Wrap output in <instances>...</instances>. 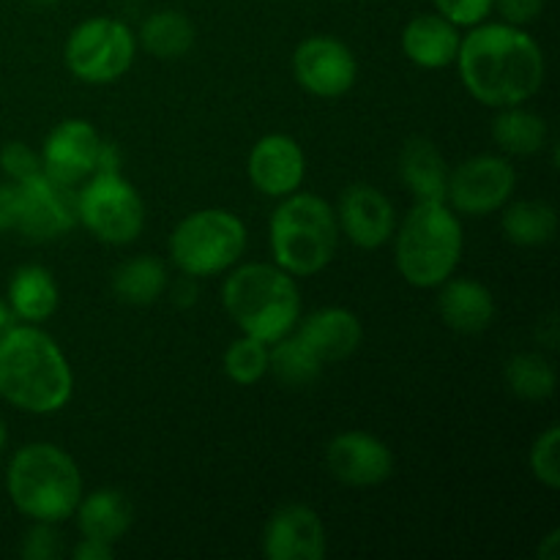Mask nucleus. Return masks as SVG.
I'll use <instances>...</instances> for the list:
<instances>
[{
    "label": "nucleus",
    "mask_w": 560,
    "mask_h": 560,
    "mask_svg": "<svg viewBox=\"0 0 560 560\" xmlns=\"http://www.w3.org/2000/svg\"><path fill=\"white\" fill-rule=\"evenodd\" d=\"M465 91L485 107L530 102L545 82V52L534 36L509 22H481L463 36L457 52Z\"/></svg>",
    "instance_id": "1"
},
{
    "label": "nucleus",
    "mask_w": 560,
    "mask_h": 560,
    "mask_svg": "<svg viewBox=\"0 0 560 560\" xmlns=\"http://www.w3.org/2000/svg\"><path fill=\"white\" fill-rule=\"evenodd\" d=\"M74 375L49 334L33 323L0 331V397L25 413L49 416L66 408Z\"/></svg>",
    "instance_id": "2"
},
{
    "label": "nucleus",
    "mask_w": 560,
    "mask_h": 560,
    "mask_svg": "<svg viewBox=\"0 0 560 560\" xmlns=\"http://www.w3.org/2000/svg\"><path fill=\"white\" fill-rule=\"evenodd\" d=\"M392 238L399 277L419 290L454 277L465 246L463 224L446 200H416Z\"/></svg>",
    "instance_id": "3"
},
{
    "label": "nucleus",
    "mask_w": 560,
    "mask_h": 560,
    "mask_svg": "<svg viewBox=\"0 0 560 560\" xmlns=\"http://www.w3.org/2000/svg\"><path fill=\"white\" fill-rule=\"evenodd\" d=\"M222 304L241 334L266 345L295 331L301 317L295 277L277 262H246L235 268L222 284Z\"/></svg>",
    "instance_id": "4"
},
{
    "label": "nucleus",
    "mask_w": 560,
    "mask_h": 560,
    "mask_svg": "<svg viewBox=\"0 0 560 560\" xmlns=\"http://www.w3.org/2000/svg\"><path fill=\"white\" fill-rule=\"evenodd\" d=\"M5 492L20 514L33 523L60 525L74 517L82 498V474L55 443H27L11 457Z\"/></svg>",
    "instance_id": "5"
},
{
    "label": "nucleus",
    "mask_w": 560,
    "mask_h": 560,
    "mask_svg": "<svg viewBox=\"0 0 560 560\" xmlns=\"http://www.w3.org/2000/svg\"><path fill=\"white\" fill-rule=\"evenodd\" d=\"M273 262L290 277H312L323 271L337 255L339 222L337 211L323 197L293 195L282 197L268 228Z\"/></svg>",
    "instance_id": "6"
},
{
    "label": "nucleus",
    "mask_w": 560,
    "mask_h": 560,
    "mask_svg": "<svg viewBox=\"0 0 560 560\" xmlns=\"http://www.w3.org/2000/svg\"><path fill=\"white\" fill-rule=\"evenodd\" d=\"M246 249V224L224 208H206L180 219L170 233V257L189 279L230 271Z\"/></svg>",
    "instance_id": "7"
},
{
    "label": "nucleus",
    "mask_w": 560,
    "mask_h": 560,
    "mask_svg": "<svg viewBox=\"0 0 560 560\" xmlns=\"http://www.w3.org/2000/svg\"><path fill=\"white\" fill-rule=\"evenodd\" d=\"M137 36L129 25L113 16H91L69 33L63 60L71 77L85 85H109L131 69Z\"/></svg>",
    "instance_id": "8"
},
{
    "label": "nucleus",
    "mask_w": 560,
    "mask_h": 560,
    "mask_svg": "<svg viewBox=\"0 0 560 560\" xmlns=\"http://www.w3.org/2000/svg\"><path fill=\"white\" fill-rule=\"evenodd\" d=\"M77 222L104 244L124 246L145 228V202L120 173H96L77 191Z\"/></svg>",
    "instance_id": "9"
},
{
    "label": "nucleus",
    "mask_w": 560,
    "mask_h": 560,
    "mask_svg": "<svg viewBox=\"0 0 560 560\" xmlns=\"http://www.w3.org/2000/svg\"><path fill=\"white\" fill-rule=\"evenodd\" d=\"M514 186L517 173L512 162L495 153H481L448 173L446 202L465 217H490L512 200Z\"/></svg>",
    "instance_id": "10"
},
{
    "label": "nucleus",
    "mask_w": 560,
    "mask_h": 560,
    "mask_svg": "<svg viewBox=\"0 0 560 560\" xmlns=\"http://www.w3.org/2000/svg\"><path fill=\"white\" fill-rule=\"evenodd\" d=\"M20 186V217L16 230L31 241H52L74 230L77 224V189L38 173Z\"/></svg>",
    "instance_id": "11"
},
{
    "label": "nucleus",
    "mask_w": 560,
    "mask_h": 560,
    "mask_svg": "<svg viewBox=\"0 0 560 560\" xmlns=\"http://www.w3.org/2000/svg\"><path fill=\"white\" fill-rule=\"evenodd\" d=\"M293 77L317 98H339L355 85L359 60L353 49L334 36H310L295 47Z\"/></svg>",
    "instance_id": "12"
},
{
    "label": "nucleus",
    "mask_w": 560,
    "mask_h": 560,
    "mask_svg": "<svg viewBox=\"0 0 560 560\" xmlns=\"http://www.w3.org/2000/svg\"><path fill=\"white\" fill-rule=\"evenodd\" d=\"M326 465L337 481L348 487H377L392 479L394 454L370 432H339L326 448Z\"/></svg>",
    "instance_id": "13"
},
{
    "label": "nucleus",
    "mask_w": 560,
    "mask_h": 560,
    "mask_svg": "<svg viewBox=\"0 0 560 560\" xmlns=\"http://www.w3.org/2000/svg\"><path fill=\"white\" fill-rule=\"evenodd\" d=\"M262 552L268 560H323L326 525L320 514L304 503L279 506L262 530Z\"/></svg>",
    "instance_id": "14"
},
{
    "label": "nucleus",
    "mask_w": 560,
    "mask_h": 560,
    "mask_svg": "<svg viewBox=\"0 0 560 560\" xmlns=\"http://www.w3.org/2000/svg\"><path fill=\"white\" fill-rule=\"evenodd\" d=\"M339 233L359 249H381L397 230V213L392 200L370 184H353L339 197Z\"/></svg>",
    "instance_id": "15"
},
{
    "label": "nucleus",
    "mask_w": 560,
    "mask_h": 560,
    "mask_svg": "<svg viewBox=\"0 0 560 560\" xmlns=\"http://www.w3.org/2000/svg\"><path fill=\"white\" fill-rule=\"evenodd\" d=\"M246 173L260 195L282 200L304 184L306 156L299 140H293L290 135H266L249 151Z\"/></svg>",
    "instance_id": "16"
},
{
    "label": "nucleus",
    "mask_w": 560,
    "mask_h": 560,
    "mask_svg": "<svg viewBox=\"0 0 560 560\" xmlns=\"http://www.w3.org/2000/svg\"><path fill=\"white\" fill-rule=\"evenodd\" d=\"M102 135L88 120L69 118L55 126L42 145V167L55 180L77 186L96 170Z\"/></svg>",
    "instance_id": "17"
},
{
    "label": "nucleus",
    "mask_w": 560,
    "mask_h": 560,
    "mask_svg": "<svg viewBox=\"0 0 560 560\" xmlns=\"http://www.w3.org/2000/svg\"><path fill=\"white\" fill-rule=\"evenodd\" d=\"M295 334L310 345V350L323 364L350 359L364 339L361 320L345 306H326V310L312 312L306 320H301Z\"/></svg>",
    "instance_id": "18"
},
{
    "label": "nucleus",
    "mask_w": 560,
    "mask_h": 560,
    "mask_svg": "<svg viewBox=\"0 0 560 560\" xmlns=\"http://www.w3.org/2000/svg\"><path fill=\"white\" fill-rule=\"evenodd\" d=\"M441 320L457 334H481L495 320V299L490 288L476 279H452L441 284L438 295Z\"/></svg>",
    "instance_id": "19"
},
{
    "label": "nucleus",
    "mask_w": 560,
    "mask_h": 560,
    "mask_svg": "<svg viewBox=\"0 0 560 560\" xmlns=\"http://www.w3.org/2000/svg\"><path fill=\"white\" fill-rule=\"evenodd\" d=\"M459 42V27L441 14L413 16L402 31V52L410 63L430 71L452 66L457 60Z\"/></svg>",
    "instance_id": "20"
},
{
    "label": "nucleus",
    "mask_w": 560,
    "mask_h": 560,
    "mask_svg": "<svg viewBox=\"0 0 560 560\" xmlns=\"http://www.w3.org/2000/svg\"><path fill=\"white\" fill-rule=\"evenodd\" d=\"M448 173L443 153L427 137H413L399 151V178L416 200H446Z\"/></svg>",
    "instance_id": "21"
},
{
    "label": "nucleus",
    "mask_w": 560,
    "mask_h": 560,
    "mask_svg": "<svg viewBox=\"0 0 560 560\" xmlns=\"http://www.w3.org/2000/svg\"><path fill=\"white\" fill-rule=\"evenodd\" d=\"M77 525L82 536L102 539L115 545L135 523V506L120 490L104 487V490L82 495L77 503Z\"/></svg>",
    "instance_id": "22"
},
{
    "label": "nucleus",
    "mask_w": 560,
    "mask_h": 560,
    "mask_svg": "<svg viewBox=\"0 0 560 560\" xmlns=\"http://www.w3.org/2000/svg\"><path fill=\"white\" fill-rule=\"evenodd\" d=\"M60 290L52 273L44 266H22L16 268L9 282V306L20 320L38 323L49 320L58 312Z\"/></svg>",
    "instance_id": "23"
},
{
    "label": "nucleus",
    "mask_w": 560,
    "mask_h": 560,
    "mask_svg": "<svg viewBox=\"0 0 560 560\" xmlns=\"http://www.w3.org/2000/svg\"><path fill=\"white\" fill-rule=\"evenodd\" d=\"M170 277L167 268L159 257L140 255L120 262L113 271V293L115 299L129 306H151L167 290Z\"/></svg>",
    "instance_id": "24"
},
{
    "label": "nucleus",
    "mask_w": 560,
    "mask_h": 560,
    "mask_svg": "<svg viewBox=\"0 0 560 560\" xmlns=\"http://www.w3.org/2000/svg\"><path fill=\"white\" fill-rule=\"evenodd\" d=\"M547 124L541 115L530 113L523 104L501 107L492 120V140L509 156H534L547 145Z\"/></svg>",
    "instance_id": "25"
},
{
    "label": "nucleus",
    "mask_w": 560,
    "mask_h": 560,
    "mask_svg": "<svg viewBox=\"0 0 560 560\" xmlns=\"http://www.w3.org/2000/svg\"><path fill=\"white\" fill-rule=\"evenodd\" d=\"M195 25L175 9L153 11L140 27V44L159 60H178L195 47Z\"/></svg>",
    "instance_id": "26"
},
{
    "label": "nucleus",
    "mask_w": 560,
    "mask_h": 560,
    "mask_svg": "<svg viewBox=\"0 0 560 560\" xmlns=\"http://www.w3.org/2000/svg\"><path fill=\"white\" fill-rule=\"evenodd\" d=\"M501 228L514 246H541L556 238L558 213L545 200H517L503 206Z\"/></svg>",
    "instance_id": "27"
},
{
    "label": "nucleus",
    "mask_w": 560,
    "mask_h": 560,
    "mask_svg": "<svg viewBox=\"0 0 560 560\" xmlns=\"http://www.w3.org/2000/svg\"><path fill=\"white\" fill-rule=\"evenodd\" d=\"M323 361L310 350V345L290 331L288 337L268 345V372L279 377L284 386H310L320 377Z\"/></svg>",
    "instance_id": "28"
},
{
    "label": "nucleus",
    "mask_w": 560,
    "mask_h": 560,
    "mask_svg": "<svg viewBox=\"0 0 560 560\" xmlns=\"http://www.w3.org/2000/svg\"><path fill=\"white\" fill-rule=\"evenodd\" d=\"M506 386L514 397L530 399V402H539V399L552 397L556 392V366L545 359L541 353H517L506 361Z\"/></svg>",
    "instance_id": "29"
},
{
    "label": "nucleus",
    "mask_w": 560,
    "mask_h": 560,
    "mask_svg": "<svg viewBox=\"0 0 560 560\" xmlns=\"http://www.w3.org/2000/svg\"><path fill=\"white\" fill-rule=\"evenodd\" d=\"M224 375L238 386H255L257 381L268 375V345L262 339L241 334L230 348L224 350Z\"/></svg>",
    "instance_id": "30"
},
{
    "label": "nucleus",
    "mask_w": 560,
    "mask_h": 560,
    "mask_svg": "<svg viewBox=\"0 0 560 560\" xmlns=\"http://www.w3.org/2000/svg\"><path fill=\"white\" fill-rule=\"evenodd\" d=\"M530 474L536 481H541L550 490L560 487V430L558 427H547L539 438L534 441L528 454Z\"/></svg>",
    "instance_id": "31"
},
{
    "label": "nucleus",
    "mask_w": 560,
    "mask_h": 560,
    "mask_svg": "<svg viewBox=\"0 0 560 560\" xmlns=\"http://www.w3.org/2000/svg\"><path fill=\"white\" fill-rule=\"evenodd\" d=\"M0 170H3L5 178L14 180V184H25L33 175L44 173L42 156H38L27 142L20 140L5 142V145L0 148Z\"/></svg>",
    "instance_id": "32"
},
{
    "label": "nucleus",
    "mask_w": 560,
    "mask_h": 560,
    "mask_svg": "<svg viewBox=\"0 0 560 560\" xmlns=\"http://www.w3.org/2000/svg\"><path fill=\"white\" fill-rule=\"evenodd\" d=\"M438 14L457 27H474L492 14V0H435Z\"/></svg>",
    "instance_id": "33"
},
{
    "label": "nucleus",
    "mask_w": 560,
    "mask_h": 560,
    "mask_svg": "<svg viewBox=\"0 0 560 560\" xmlns=\"http://www.w3.org/2000/svg\"><path fill=\"white\" fill-rule=\"evenodd\" d=\"M20 552L27 560H55L60 556V534H55L52 523H36L22 539Z\"/></svg>",
    "instance_id": "34"
},
{
    "label": "nucleus",
    "mask_w": 560,
    "mask_h": 560,
    "mask_svg": "<svg viewBox=\"0 0 560 560\" xmlns=\"http://www.w3.org/2000/svg\"><path fill=\"white\" fill-rule=\"evenodd\" d=\"M492 9H498L503 22L523 27L539 20L541 11H545V0H492Z\"/></svg>",
    "instance_id": "35"
},
{
    "label": "nucleus",
    "mask_w": 560,
    "mask_h": 560,
    "mask_svg": "<svg viewBox=\"0 0 560 560\" xmlns=\"http://www.w3.org/2000/svg\"><path fill=\"white\" fill-rule=\"evenodd\" d=\"M16 217H20V186L5 180L0 184V233L16 230Z\"/></svg>",
    "instance_id": "36"
},
{
    "label": "nucleus",
    "mask_w": 560,
    "mask_h": 560,
    "mask_svg": "<svg viewBox=\"0 0 560 560\" xmlns=\"http://www.w3.org/2000/svg\"><path fill=\"white\" fill-rule=\"evenodd\" d=\"M115 556L113 545L102 539H91V536H82L80 545L71 550V558L74 560H109Z\"/></svg>",
    "instance_id": "37"
},
{
    "label": "nucleus",
    "mask_w": 560,
    "mask_h": 560,
    "mask_svg": "<svg viewBox=\"0 0 560 560\" xmlns=\"http://www.w3.org/2000/svg\"><path fill=\"white\" fill-rule=\"evenodd\" d=\"M120 151L118 145H113V142L102 140V148H98V159H96V170H93V175L96 173H120Z\"/></svg>",
    "instance_id": "38"
},
{
    "label": "nucleus",
    "mask_w": 560,
    "mask_h": 560,
    "mask_svg": "<svg viewBox=\"0 0 560 560\" xmlns=\"http://www.w3.org/2000/svg\"><path fill=\"white\" fill-rule=\"evenodd\" d=\"M558 541H560V530H552V534L545 539V547H539V558L556 560L558 558V552H556Z\"/></svg>",
    "instance_id": "39"
},
{
    "label": "nucleus",
    "mask_w": 560,
    "mask_h": 560,
    "mask_svg": "<svg viewBox=\"0 0 560 560\" xmlns=\"http://www.w3.org/2000/svg\"><path fill=\"white\" fill-rule=\"evenodd\" d=\"M11 323H14V312H11L9 301L0 299V331H3V328H9Z\"/></svg>",
    "instance_id": "40"
},
{
    "label": "nucleus",
    "mask_w": 560,
    "mask_h": 560,
    "mask_svg": "<svg viewBox=\"0 0 560 560\" xmlns=\"http://www.w3.org/2000/svg\"><path fill=\"white\" fill-rule=\"evenodd\" d=\"M5 441H9V435H5V424H3V421H0V454H3Z\"/></svg>",
    "instance_id": "41"
},
{
    "label": "nucleus",
    "mask_w": 560,
    "mask_h": 560,
    "mask_svg": "<svg viewBox=\"0 0 560 560\" xmlns=\"http://www.w3.org/2000/svg\"><path fill=\"white\" fill-rule=\"evenodd\" d=\"M33 3H38V5H49V3H55V0H33Z\"/></svg>",
    "instance_id": "42"
}]
</instances>
